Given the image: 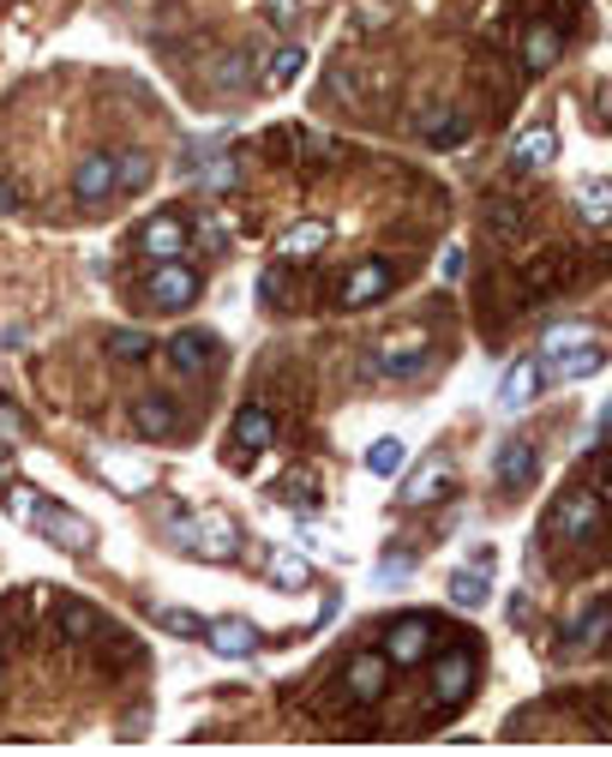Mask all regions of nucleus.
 <instances>
[{
    "label": "nucleus",
    "instance_id": "obj_40",
    "mask_svg": "<svg viewBox=\"0 0 612 757\" xmlns=\"http://www.w3.org/2000/svg\"><path fill=\"white\" fill-rule=\"evenodd\" d=\"M259 295H264V301H282V295H289V277H282V271H264V277H259Z\"/></svg>",
    "mask_w": 612,
    "mask_h": 757
},
{
    "label": "nucleus",
    "instance_id": "obj_44",
    "mask_svg": "<svg viewBox=\"0 0 612 757\" xmlns=\"http://www.w3.org/2000/svg\"><path fill=\"white\" fill-rule=\"evenodd\" d=\"M0 481H12V457H7V445H0Z\"/></svg>",
    "mask_w": 612,
    "mask_h": 757
},
{
    "label": "nucleus",
    "instance_id": "obj_42",
    "mask_svg": "<svg viewBox=\"0 0 612 757\" xmlns=\"http://www.w3.org/2000/svg\"><path fill=\"white\" fill-rule=\"evenodd\" d=\"M294 12H301V0H271V19L277 24H294Z\"/></svg>",
    "mask_w": 612,
    "mask_h": 757
},
{
    "label": "nucleus",
    "instance_id": "obj_8",
    "mask_svg": "<svg viewBox=\"0 0 612 757\" xmlns=\"http://www.w3.org/2000/svg\"><path fill=\"white\" fill-rule=\"evenodd\" d=\"M169 367L181 379H204L217 367V337L211 331H174L169 337Z\"/></svg>",
    "mask_w": 612,
    "mask_h": 757
},
{
    "label": "nucleus",
    "instance_id": "obj_27",
    "mask_svg": "<svg viewBox=\"0 0 612 757\" xmlns=\"http://www.w3.org/2000/svg\"><path fill=\"white\" fill-rule=\"evenodd\" d=\"M576 211L582 222H612V181H601V175L576 181Z\"/></svg>",
    "mask_w": 612,
    "mask_h": 757
},
{
    "label": "nucleus",
    "instance_id": "obj_23",
    "mask_svg": "<svg viewBox=\"0 0 612 757\" xmlns=\"http://www.w3.org/2000/svg\"><path fill=\"white\" fill-rule=\"evenodd\" d=\"M301 67H307V49H301V42H282L277 61H264V67H259V84H264V91H282V84L301 79Z\"/></svg>",
    "mask_w": 612,
    "mask_h": 757
},
{
    "label": "nucleus",
    "instance_id": "obj_31",
    "mask_svg": "<svg viewBox=\"0 0 612 757\" xmlns=\"http://www.w3.org/2000/svg\"><path fill=\"white\" fill-rule=\"evenodd\" d=\"M277 499H282V505H301V511H307V505L319 499V475H312V469H289V475L277 481Z\"/></svg>",
    "mask_w": 612,
    "mask_h": 757
},
{
    "label": "nucleus",
    "instance_id": "obj_43",
    "mask_svg": "<svg viewBox=\"0 0 612 757\" xmlns=\"http://www.w3.org/2000/svg\"><path fill=\"white\" fill-rule=\"evenodd\" d=\"M462 271H469V259H462V247H451L444 252V277H462Z\"/></svg>",
    "mask_w": 612,
    "mask_h": 757
},
{
    "label": "nucleus",
    "instance_id": "obj_7",
    "mask_svg": "<svg viewBox=\"0 0 612 757\" xmlns=\"http://www.w3.org/2000/svg\"><path fill=\"white\" fill-rule=\"evenodd\" d=\"M204 644H211V656H222V661H247V656H259V626L241 614L211 619V626H204Z\"/></svg>",
    "mask_w": 612,
    "mask_h": 757
},
{
    "label": "nucleus",
    "instance_id": "obj_16",
    "mask_svg": "<svg viewBox=\"0 0 612 757\" xmlns=\"http://www.w3.org/2000/svg\"><path fill=\"white\" fill-rule=\"evenodd\" d=\"M384 289H391V265L367 259V265H354L349 283H342V307H372V301H384Z\"/></svg>",
    "mask_w": 612,
    "mask_h": 757
},
{
    "label": "nucleus",
    "instance_id": "obj_3",
    "mask_svg": "<svg viewBox=\"0 0 612 757\" xmlns=\"http://www.w3.org/2000/svg\"><path fill=\"white\" fill-rule=\"evenodd\" d=\"M144 301H151L157 313H181V307L199 301V271L181 259H157V271L144 277Z\"/></svg>",
    "mask_w": 612,
    "mask_h": 757
},
{
    "label": "nucleus",
    "instance_id": "obj_17",
    "mask_svg": "<svg viewBox=\"0 0 612 757\" xmlns=\"http://www.w3.org/2000/svg\"><path fill=\"white\" fill-rule=\"evenodd\" d=\"M132 427H139L144 439H157V445H162V439H174V434H181V415H174L169 397L144 391L139 404H132Z\"/></svg>",
    "mask_w": 612,
    "mask_h": 757
},
{
    "label": "nucleus",
    "instance_id": "obj_11",
    "mask_svg": "<svg viewBox=\"0 0 612 757\" xmlns=\"http://www.w3.org/2000/svg\"><path fill=\"white\" fill-rule=\"evenodd\" d=\"M432 614H414V619H397L391 631H384V656L402 661V667H414V661H427V649H432Z\"/></svg>",
    "mask_w": 612,
    "mask_h": 757
},
{
    "label": "nucleus",
    "instance_id": "obj_34",
    "mask_svg": "<svg viewBox=\"0 0 612 757\" xmlns=\"http://www.w3.org/2000/svg\"><path fill=\"white\" fill-rule=\"evenodd\" d=\"M157 626H162V631H174V637H204V626H211V619H199L192 607H162Z\"/></svg>",
    "mask_w": 612,
    "mask_h": 757
},
{
    "label": "nucleus",
    "instance_id": "obj_36",
    "mask_svg": "<svg viewBox=\"0 0 612 757\" xmlns=\"http://www.w3.org/2000/svg\"><path fill=\"white\" fill-rule=\"evenodd\" d=\"M109 349L121 355V361H144V355H151V337H144V331H114Z\"/></svg>",
    "mask_w": 612,
    "mask_h": 757
},
{
    "label": "nucleus",
    "instance_id": "obj_29",
    "mask_svg": "<svg viewBox=\"0 0 612 757\" xmlns=\"http://www.w3.org/2000/svg\"><path fill=\"white\" fill-rule=\"evenodd\" d=\"M402 464H409V439L384 434V439L367 445V475H397Z\"/></svg>",
    "mask_w": 612,
    "mask_h": 757
},
{
    "label": "nucleus",
    "instance_id": "obj_25",
    "mask_svg": "<svg viewBox=\"0 0 612 757\" xmlns=\"http://www.w3.org/2000/svg\"><path fill=\"white\" fill-rule=\"evenodd\" d=\"M421 132L432 145H462V139H469V121H462L457 109H444V102H432V109L421 114Z\"/></svg>",
    "mask_w": 612,
    "mask_h": 757
},
{
    "label": "nucleus",
    "instance_id": "obj_15",
    "mask_svg": "<svg viewBox=\"0 0 612 757\" xmlns=\"http://www.w3.org/2000/svg\"><path fill=\"white\" fill-rule=\"evenodd\" d=\"M552 162H559V127H529V132L511 145V169H516V175L552 169Z\"/></svg>",
    "mask_w": 612,
    "mask_h": 757
},
{
    "label": "nucleus",
    "instance_id": "obj_2",
    "mask_svg": "<svg viewBox=\"0 0 612 757\" xmlns=\"http://www.w3.org/2000/svg\"><path fill=\"white\" fill-rule=\"evenodd\" d=\"M174 547H181L187 559H199V566H229V559L241 554V529L222 511H199V517H181V524H174Z\"/></svg>",
    "mask_w": 612,
    "mask_h": 757
},
{
    "label": "nucleus",
    "instance_id": "obj_13",
    "mask_svg": "<svg viewBox=\"0 0 612 757\" xmlns=\"http://www.w3.org/2000/svg\"><path fill=\"white\" fill-rule=\"evenodd\" d=\"M109 192H114V157H109V151H84L79 169H72V199L102 205Z\"/></svg>",
    "mask_w": 612,
    "mask_h": 757
},
{
    "label": "nucleus",
    "instance_id": "obj_33",
    "mask_svg": "<svg viewBox=\"0 0 612 757\" xmlns=\"http://www.w3.org/2000/svg\"><path fill=\"white\" fill-rule=\"evenodd\" d=\"M102 475H109L121 494H144V481H151V469H144V464H121V457H102Z\"/></svg>",
    "mask_w": 612,
    "mask_h": 757
},
{
    "label": "nucleus",
    "instance_id": "obj_30",
    "mask_svg": "<svg viewBox=\"0 0 612 757\" xmlns=\"http://www.w3.org/2000/svg\"><path fill=\"white\" fill-rule=\"evenodd\" d=\"M606 614H612V596H594L589 607H582V614H576V626H571V649L594 644V637H601V626H606Z\"/></svg>",
    "mask_w": 612,
    "mask_h": 757
},
{
    "label": "nucleus",
    "instance_id": "obj_37",
    "mask_svg": "<svg viewBox=\"0 0 612 757\" xmlns=\"http://www.w3.org/2000/svg\"><path fill=\"white\" fill-rule=\"evenodd\" d=\"M24 439V421H19V415H12L7 404H0V445H7V451H12V445H19Z\"/></svg>",
    "mask_w": 612,
    "mask_h": 757
},
{
    "label": "nucleus",
    "instance_id": "obj_9",
    "mask_svg": "<svg viewBox=\"0 0 612 757\" xmlns=\"http://www.w3.org/2000/svg\"><path fill=\"white\" fill-rule=\"evenodd\" d=\"M601 361H606V349H601V343L552 349V355H541V379H546V385H571V379H589V373H601Z\"/></svg>",
    "mask_w": 612,
    "mask_h": 757
},
{
    "label": "nucleus",
    "instance_id": "obj_10",
    "mask_svg": "<svg viewBox=\"0 0 612 757\" xmlns=\"http://www.w3.org/2000/svg\"><path fill=\"white\" fill-rule=\"evenodd\" d=\"M187 241H192V229H187V217H174V211H157L139 229V252H144V259H181Z\"/></svg>",
    "mask_w": 612,
    "mask_h": 757
},
{
    "label": "nucleus",
    "instance_id": "obj_32",
    "mask_svg": "<svg viewBox=\"0 0 612 757\" xmlns=\"http://www.w3.org/2000/svg\"><path fill=\"white\" fill-rule=\"evenodd\" d=\"M522 229V205L516 199H492L486 205V235L492 241H504V235H516Z\"/></svg>",
    "mask_w": 612,
    "mask_h": 757
},
{
    "label": "nucleus",
    "instance_id": "obj_39",
    "mask_svg": "<svg viewBox=\"0 0 612 757\" xmlns=\"http://www.w3.org/2000/svg\"><path fill=\"white\" fill-rule=\"evenodd\" d=\"M199 241L211 247V252H222V247H229V229H222L217 217H204V222H199Z\"/></svg>",
    "mask_w": 612,
    "mask_h": 757
},
{
    "label": "nucleus",
    "instance_id": "obj_6",
    "mask_svg": "<svg viewBox=\"0 0 612 757\" xmlns=\"http://www.w3.org/2000/svg\"><path fill=\"white\" fill-rule=\"evenodd\" d=\"M372 367H379L384 379H414L427 367V331H397L384 337L379 355H372Z\"/></svg>",
    "mask_w": 612,
    "mask_h": 757
},
{
    "label": "nucleus",
    "instance_id": "obj_5",
    "mask_svg": "<svg viewBox=\"0 0 612 757\" xmlns=\"http://www.w3.org/2000/svg\"><path fill=\"white\" fill-rule=\"evenodd\" d=\"M451 487H457V464L444 451H427L421 464L409 469V481H402V505H439V499H451Z\"/></svg>",
    "mask_w": 612,
    "mask_h": 757
},
{
    "label": "nucleus",
    "instance_id": "obj_22",
    "mask_svg": "<svg viewBox=\"0 0 612 757\" xmlns=\"http://www.w3.org/2000/svg\"><path fill=\"white\" fill-rule=\"evenodd\" d=\"M451 601L462 607V614H481V607L492 601V571L486 566H469L451 577Z\"/></svg>",
    "mask_w": 612,
    "mask_h": 757
},
{
    "label": "nucleus",
    "instance_id": "obj_19",
    "mask_svg": "<svg viewBox=\"0 0 612 757\" xmlns=\"http://www.w3.org/2000/svg\"><path fill=\"white\" fill-rule=\"evenodd\" d=\"M469 691H474V661L469 656H444L439 667H432V697H439L444 709L462 704Z\"/></svg>",
    "mask_w": 612,
    "mask_h": 757
},
{
    "label": "nucleus",
    "instance_id": "obj_21",
    "mask_svg": "<svg viewBox=\"0 0 612 757\" xmlns=\"http://www.w3.org/2000/svg\"><path fill=\"white\" fill-rule=\"evenodd\" d=\"M241 451H264V445L277 439V421H271V409L264 404H247L241 415H234V434H229Z\"/></svg>",
    "mask_w": 612,
    "mask_h": 757
},
{
    "label": "nucleus",
    "instance_id": "obj_35",
    "mask_svg": "<svg viewBox=\"0 0 612 757\" xmlns=\"http://www.w3.org/2000/svg\"><path fill=\"white\" fill-rule=\"evenodd\" d=\"M576 343H594V331H589V325H552L541 355H552V349H576Z\"/></svg>",
    "mask_w": 612,
    "mask_h": 757
},
{
    "label": "nucleus",
    "instance_id": "obj_28",
    "mask_svg": "<svg viewBox=\"0 0 612 757\" xmlns=\"http://www.w3.org/2000/svg\"><path fill=\"white\" fill-rule=\"evenodd\" d=\"M552 61H559V31H552V24H534V31L522 37V67H529V72H546Z\"/></svg>",
    "mask_w": 612,
    "mask_h": 757
},
{
    "label": "nucleus",
    "instance_id": "obj_14",
    "mask_svg": "<svg viewBox=\"0 0 612 757\" xmlns=\"http://www.w3.org/2000/svg\"><path fill=\"white\" fill-rule=\"evenodd\" d=\"M541 355H522V361H511V373L499 379V409H529L534 397H541Z\"/></svg>",
    "mask_w": 612,
    "mask_h": 757
},
{
    "label": "nucleus",
    "instance_id": "obj_24",
    "mask_svg": "<svg viewBox=\"0 0 612 757\" xmlns=\"http://www.w3.org/2000/svg\"><path fill=\"white\" fill-rule=\"evenodd\" d=\"M151 181H157V157H151V151L114 157V192H144Z\"/></svg>",
    "mask_w": 612,
    "mask_h": 757
},
{
    "label": "nucleus",
    "instance_id": "obj_18",
    "mask_svg": "<svg viewBox=\"0 0 612 757\" xmlns=\"http://www.w3.org/2000/svg\"><path fill=\"white\" fill-rule=\"evenodd\" d=\"M342 679H349V697H361V704H379L384 686H391V656H354Z\"/></svg>",
    "mask_w": 612,
    "mask_h": 757
},
{
    "label": "nucleus",
    "instance_id": "obj_4",
    "mask_svg": "<svg viewBox=\"0 0 612 757\" xmlns=\"http://www.w3.org/2000/svg\"><path fill=\"white\" fill-rule=\"evenodd\" d=\"M594 529H601V494H589V487L564 494L546 511V536H559V541H582V536H594Z\"/></svg>",
    "mask_w": 612,
    "mask_h": 757
},
{
    "label": "nucleus",
    "instance_id": "obj_1",
    "mask_svg": "<svg viewBox=\"0 0 612 757\" xmlns=\"http://www.w3.org/2000/svg\"><path fill=\"white\" fill-rule=\"evenodd\" d=\"M7 511H12V524H24L31 536L61 547V554H91V547H97L91 517L67 511L61 499H42V494H31V487H7Z\"/></svg>",
    "mask_w": 612,
    "mask_h": 757
},
{
    "label": "nucleus",
    "instance_id": "obj_20",
    "mask_svg": "<svg viewBox=\"0 0 612 757\" xmlns=\"http://www.w3.org/2000/svg\"><path fill=\"white\" fill-rule=\"evenodd\" d=\"M331 247V222H319V217H307V222H294L289 235L277 241L282 259H319V252Z\"/></svg>",
    "mask_w": 612,
    "mask_h": 757
},
{
    "label": "nucleus",
    "instance_id": "obj_12",
    "mask_svg": "<svg viewBox=\"0 0 612 757\" xmlns=\"http://www.w3.org/2000/svg\"><path fill=\"white\" fill-rule=\"evenodd\" d=\"M492 475H499V487H529L534 475H541V457H534V439L511 434L499 445V457H492Z\"/></svg>",
    "mask_w": 612,
    "mask_h": 757
},
{
    "label": "nucleus",
    "instance_id": "obj_41",
    "mask_svg": "<svg viewBox=\"0 0 612 757\" xmlns=\"http://www.w3.org/2000/svg\"><path fill=\"white\" fill-rule=\"evenodd\" d=\"M12 211H19V187H12L7 175H0V217H12Z\"/></svg>",
    "mask_w": 612,
    "mask_h": 757
},
{
    "label": "nucleus",
    "instance_id": "obj_45",
    "mask_svg": "<svg viewBox=\"0 0 612 757\" xmlns=\"http://www.w3.org/2000/svg\"><path fill=\"white\" fill-rule=\"evenodd\" d=\"M0 674H7V661H0Z\"/></svg>",
    "mask_w": 612,
    "mask_h": 757
},
{
    "label": "nucleus",
    "instance_id": "obj_26",
    "mask_svg": "<svg viewBox=\"0 0 612 757\" xmlns=\"http://www.w3.org/2000/svg\"><path fill=\"white\" fill-rule=\"evenodd\" d=\"M264 571L277 577V589H312V566L301 554H289V547H271V559H264Z\"/></svg>",
    "mask_w": 612,
    "mask_h": 757
},
{
    "label": "nucleus",
    "instance_id": "obj_38",
    "mask_svg": "<svg viewBox=\"0 0 612 757\" xmlns=\"http://www.w3.org/2000/svg\"><path fill=\"white\" fill-rule=\"evenodd\" d=\"M594 494H601V499L612 505V451L594 457Z\"/></svg>",
    "mask_w": 612,
    "mask_h": 757
}]
</instances>
